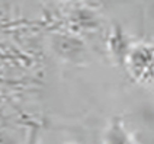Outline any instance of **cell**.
Instances as JSON below:
<instances>
[{"instance_id": "1", "label": "cell", "mask_w": 154, "mask_h": 144, "mask_svg": "<svg viewBox=\"0 0 154 144\" xmlns=\"http://www.w3.org/2000/svg\"><path fill=\"white\" fill-rule=\"evenodd\" d=\"M125 64L132 76L138 80H150L154 77V47L147 44L131 45Z\"/></svg>"}, {"instance_id": "4", "label": "cell", "mask_w": 154, "mask_h": 144, "mask_svg": "<svg viewBox=\"0 0 154 144\" xmlns=\"http://www.w3.org/2000/svg\"><path fill=\"white\" fill-rule=\"evenodd\" d=\"M108 44H109V50H111L112 54L119 61L125 63L127 54H128L129 48H131V44H129L128 38L125 36V34L122 32V29L119 26H115L112 29L109 39H108Z\"/></svg>"}, {"instance_id": "6", "label": "cell", "mask_w": 154, "mask_h": 144, "mask_svg": "<svg viewBox=\"0 0 154 144\" xmlns=\"http://www.w3.org/2000/svg\"><path fill=\"white\" fill-rule=\"evenodd\" d=\"M153 80H154V77H153Z\"/></svg>"}, {"instance_id": "5", "label": "cell", "mask_w": 154, "mask_h": 144, "mask_svg": "<svg viewBox=\"0 0 154 144\" xmlns=\"http://www.w3.org/2000/svg\"><path fill=\"white\" fill-rule=\"evenodd\" d=\"M106 144H132L121 122H113L106 134Z\"/></svg>"}, {"instance_id": "3", "label": "cell", "mask_w": 154, "mask_h": 144, "mask_svg": "<svg viewBox=\"0 0 154 144\" xmlns=\"http://www.w3.org/2000/svg\"><path fill=\"white\" fill-rule=\"evenodd\" d=\"M55 50L66 58H77L83 51L85 44L74 35H61L55 39Z\"/></svg>"}, {"instance_id": "2", "label": "cell", "mask_w": 154, "mask_h": 144, "mask_svg": "<svg viewBox=\"0 0 154 144\" xmlns=\"http://www.w3.org/2000/svg\"><path fill=\"white\" fill-rule=\"evenodd\" d=\"M69 25L71 28V31L79 34V32L96 29L99 26V19L92 9L79 8L71 12V15L69 17Z\"/></svg>"}]
</instances>
